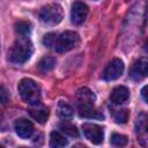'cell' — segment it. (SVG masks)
<instances>
[{"label":"cell","instance_id":"obj_7","mask_svg":"<svg viewBox=\"0 0 148 148\" xmlns=\"http://www.w3.org/2000/svg\"><path fill=\"white\" fill-rule=\"evenodd\" d=\"M88 15V7L86 3L76 1L72 5L71 9V21L74 24H81L84 22Z\"/></svg>","mask_w":148,"mask_h":148},{"label":"cell","instance_id":"obj_18","mask_svg":"<svg viewBox=\"0 0 148 148\" xmlns=\"http://www.w3.org/2000/svg\"><path fill=\"white\" fill-rule=\"evenodd\" d=\"M127 141H128L127 136L124 134H119V133H113L110 139L111 145L114 147H124L127 145Z\"/></svg>","mask_w":148,"mask_h":148},{"label":"cell","instance_id":"obj_3","mask_svg":"<svg viewBox=\"0 0 148 148\" xmlns=\"http://www.w3.org/2000/svg\"><path fill=\"white\" fill-rule=\"evenodd\" d=\"M79 43H80L79 35L74 31L67 30V31H64L62 34H60L57 37L54 49L59 53H65V52H68V51L73 50L74 47H76L79 45Z\"/></svg>","mask_w":148,"mask_h":148},{"label":"cell","instance_id":"obj_12","mask_svg":"<svg viewBox=\"0 0 148 148\" xmlns=\"http://www.w3.org/2000/svg\"><path fill=\"white\" fill-rule=\"evenodd\" d=\"M49 113H50V112H49V109H47L46 106H42V105H39V104L32 105V108L29 109V114H30V117H31L34 120H36L37 123H39V124H44V123L47 120Z\"/></svg>","mask_w":148,"mask_h":148},{"label":"cell","instance_id":"obj_16","mask_svg":"<svg viewBox=\"0 0 148 148\" xmlns=\"http://www.w3.org/2000/svg\"><path fill=\"white\" fill-rule=\"evenodd\" d=\"M68 143L67 139L59 132H52L50 134V146L53 148H60V147H65Z\"/></svg>","mask_w":148,"mask_h":148},{"label":"cell","instance_id":"obj_15","mask_svg":"<svg viewBox=\"0 0 148 148\" xmlns=\"http://www.w3.org/2000/svg\"><path fill=\"white\" fill-rule=\"evenodd\" d=\"M56 59L53 57H44L39 60V62L37 64V68L39 72L42 73H46L52 71L56 67Z\"/></svg>","mask_w":148,"mask_h":148},{"label":"cell","instance_id":"obj_22","mask_svg":"<svg viewBox=\"0 0 148 148\" xmlns=\"http://www.w3.org/2000/svg\"><path fill=\"white\" fill-rule=\"evenodd\" d=\"M56 39H57V35L54 32H50V34H46L44 37H43V44L47 47H52L54 46L56 44Z\"/></svg>","mask_w":148,"mask_h":148},{"label":"cell","instance_id":"obj_20","mask_svg":"<svg viewBox=\"0 0 148 148\" xmlns=\"http://www.w3.org/2000/svg\"><path fill=\"white\" fill-rule=\"evenodd\" d=\"M59 128L62 133L69 135V136H79V131L76 130V127L69 123H62L59 125Z\"/></svg>","mask_w":148,"mask_h":148},{"label":"cell","instance_id":"obj_19","mask_svg":"<svg viewBox=\"0 0 148 148\" xmlns=\"http://www.w3.org/2000/svg\"><path fill=\"white\" fill-rule=\"evenodd\" d=\"M113 119L118 124H125L128 119V110L127 109H119L113 111Z\"/></svg>","mask_w":148,"mask_h":148},{"label":"cell","instance_id":"obj_17","mask_svg":"<svg viewBox=\"0 0 148 148\" xmlns=\"http://www.w3.org/2000/svg\"><path fill=\"white\" fill-rule=\"evenodd\" d=\"M15 31L21 37H29L31 32V24L27 21H17L15 23Z\"/></svg>","mask_w":148,"mask_h":148},{"label":"cell","instance_id":"obj_10","mask_svg":"<svg viewBox=\"0 0 148 148\" xmlns=\"http://www.w3.org/2000/svg\"><path fill=\"white\" fill-rule=\"evenodd\" d=\"M130 98V90L124 86H117L110 94V99L113 104H123Z\"/></svg>","mask_w":148,"mask_h":148},{"label":"cell","instance_id":"obj_5","mask_svg":"<svg viewBox=\"0 0 148 148\" xmlns=\"http://www.w3.org/2000/svg\"><path fill=\"white\" fill-rule=\"evenodd\" d=\"M123 72H124V62L120 59L114 58L104 68L102 77L105 81H113V80H117L123 74Z\"/></svg>","mask_w":148,"mask_h":148},{"label":"cell","instance_id":"obj_1","mask_svg":"<svg viewBox=\"0 0 148 148\" xmlns=\"http://www.w3.org/2000/svg\"><path fill=\"white\" fill-rule=\"evenodd\" d=\"M34 46L30 42L29 37L18 36L13 46L9 50V60L14 64H23L25 62L32 54Z\"/></svg>","mask_w":148,"mask_h":148},{"label":"cell","instance_id":"obj_14","mask_svg":"<svg viewBox=\"0 0 148 148\" xmlns=\"http://www.w3.org/2000/svg\"><path fill=\"white\" fill-rule=\"evenodd\" d=\"M57 113H58V116H59L61 119H64V120H69V119H72V117H73V109H72V106H71L69 104H67V103L60 101V102L58 103V106H57Z\"/></svg>","mask_w":148,"mask_h":148},{"label":"cell","instance_id":"obj_4","mask_svg":"<svg viewBox=\"0 0 148 148\" xmlns=\"http://www.w3.org/2000/svg\"><path fill=\"white\" fill-rule=\"evenodd\" d=\"M62 17L64 10L62 7L58 3H49L39 10V18L42 20V22L50 25L58 24L62 20Z\"/></svg>","mask_w":148,"mask_h":148},{"label":"cell","instance_id":"obj_13","mask_svg":"<svg viewBox=\"0 0 148 148\" xmlns=\"http://www.w3.org/2000/svg\"><path fill=\"white\" fill-rule=\"evenodd\" d=\"M79 114L83 118H92V119H103L104 116L101 111L94 108V105L79 106Z\"/></svg>","mask_w":148,"mask_h":148},{"label":"cell","instance_id":"obj_21","mask_svg":"<svg viewBox=\"0 0 148 148\" xmlns=\"http://www.w3.org/2000/svg\"><path fill=\"white\" fill-rule=\"evenodd\" d=\"M135 128H136V132L138 133H146V130H147V117L145 113H141L138 119H136V123H135Z\"/></svg>","mask_w":148,"mask_h":148},{"label":"cell","instance_id":"obj_8","mask_svg":"<svg viewBox=\"0 0 148 148\" xmlns=\"http://www.w3.org/2000/svg\"><path fill=\"white\" fill-rule=\"evenodd\" d=\"M148 74V61L146 58H140L138 59L131 67L130 69V75L133 80H141L146 77Z\"/></svg>","mask_w":148,"mask_h":148},{"label":"cell","instance_id":"obj_23","mask_svg":"<svg viewBox=\"0 0 148 148\" xmlns=\"http://www.w3.org/2000/svg\"><path fill=\"white\" fill-rule=\"evenodd\" d=\"M8 101H9L8 90L3 86H0V103H7Z\"/></svg>","mask_w":148,"mask_h":148},{"label":"cell","instance_id":"obj_9","mask_svg":"<svg viewBox=\"0 0 148 148\" xmlns=\"http://www.w3.org/2000/svg\"><path fill=\"white\" fill-rule=\"evenodd\" d=\"M14 128L16 134L22 139H29L34 133V125L28 119L21 118L17 119L14 124Z\"/></svg>","mask_w":148,"mask_h":148},{"label":"cell","instance_id":"obj_2","mask_svg":"<svg viewBox=\"0 0 148 148\" xmlns=\"http://www.w3.org/2000/svg\"><path fill=\"white\" fill-rule=\"evenodd\" d=\"M17 90L21 98L31 106L40 103V87L32 79H22L17 86Z\"/></svg>","mask_w":148,"mask_h":148},{"label":"cell","instance_id":"obj_6","mask_svg":"<svg viewBox=\"0 0 148 148\" xmlns=\"http://www.w3.org/2000/svg\"><path fill=\"white\" fill-rule=\"evenodd\" d=\"M82 130H83L84 136L90 142H92L95 145H99L103 142L104 132L101 126H98L96 124H91V123H86L82 125Z\"/></svg>","mask_w":148,"mask_h":148},{"label":"cell","instance_id":"obj_11","mask_svg":"<svg viewBox=\"0 0 148 148\" xmlns=\"http://www.w3.org/2000/svg\"><path fill=\"white\" fill-rule=\"evenodd\" d=\"M76 99H77L79 106L94 105V103L96 101V96H95V94L90 89L84 87V88L79 89V91L76 94Z\"/></svg>","mask_w":148,"mask_h":148},{"label":"cell","instance_id":"obj_24","mask_svg":"<svg viewBox=\"0 0 148 148\" xmlns=\"http://www.w3.org/2000/svg\"><path fill=\"white\" fill-rule=\"evenodd\" d=\"M146 90H147V86H145L141 90V94H142V97H143V101L147 102V97H146Z\"/></svg>","mask_w":148,"mask_h":148}]
</instances>
